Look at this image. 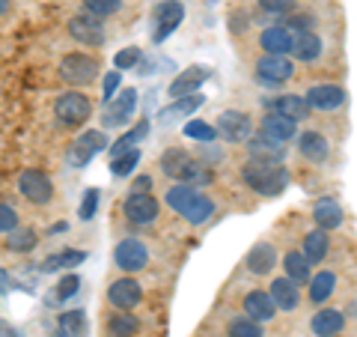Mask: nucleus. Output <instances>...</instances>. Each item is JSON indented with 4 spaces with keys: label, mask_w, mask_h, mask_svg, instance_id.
<instances>
[{
    "label": "nucleus",
    "mask_w": 357,
    "mask_h": 337,
    "mask_svg": "<svg viewBox=\"0 0 357 337\" xmlns=\"http://www.w3.org/2000/svg\"><path fill=\"white\" fill-rule=\"evenodd\" d=\"M167 203H170L173 212H178V215L188 218L191 224H206L211 215H215V203H211L206 194H199L197 188L182 185V182L167 191Z\"/></svg>",
    "instance_id": "f257e3e1"
},
{
    "label": "nucleus",
    "mask_w": 357,
    "mask_h": 337,
    "mask_svg": "<svg viewBox=\"0 0 357 337\" xmlns=\"http://www.w3.org/2000/svg\"><path fill=\"white\" fill-rule=\"evenodd\" d=\"M244 182H248L256 194H265V197H274V194H283V188L289 185V173L283 164H259V162H248L244 164Z\"/></svg>",
    "instance_id": "f03ea898"
},
{
    "label": "nucleus",
    "mask_w": 357,
    "mask_h": 337,
    "mask_svg": "<svg viewBox=\"0 0 357 337\" xmlns=\"http://www.w3.org/2000/svg\"><path fill=\"white\" fill-rule=\"evenodd\" d=\"M54 114L63 126H81L93 114V105L84 93H60L57 102H54Z\"/></svg>",
    "instance_id": "7ed1b4c3"
},
{
    "label": "nucleus",
    "mask_w": 357,
    "mask_h": 337,
    "mask_svg": "<svg viewBox=\"0 0 357 337\" xmlns=\"http://www.w3.org/2000/svg\"><path fill=\"white\" fill-rule=\"evenodd\" d=\"M215 131L229 143H244L248 138H253V122L248 114H241V110H223L218 117Z\"/></svg>",
    "instance_id": "20e7f679"
},
{
    "label": "nucleus",
    "mask_w": 357,
    "mask_h": 337,
    "mask_svg": "<svg viewBox=\"0 0 357 337\" xmlns=\"http://www.w3.org/2000/svg\"><path fill=\"white\" fill-rule=\"evenodd\" d=\"M98 75V63L89 54H69L60 63V78L69 84H89Z\"/></svg>",
    "instance_id": "39448f33"
},
{
    "label": "nucleus",
    "mask_w": 357,
    "mask_h": 337,
    "mask_svg": "<svg viewBox=\"0 0 357 337\" xmlns=\"http://www.w3.org/2000/svg\"><path fill=\"white\" fill-rule=\"evenodd\" d=\"M137 108V89H122L119 96H114L110 102H105V126L107 129H116V126H126L131 122V114Z\"/></svg>",
    "instance_id": "423d86ee"
},
{
    "label": "nucleus",
    "mask_w": 357,
    "mask_h": 337,
    "mask_svg": "<svg viewBox=\"0 0 357 337\" xmlns=\"http://www.w3.org/2000/svg\"><path fill=\"white\" fill-rule=\"evenodd\" d=\"M18 188L30 203H39V206L51 203V197H54V185H51V179L45 171H24L18 179Z\"/></svg>",
    "instance_id": "0eeeda50"
},
{
    "label": "nucleus",
    "mask_w": 357,
    "mask_h": 337,
    "mask_svg": "<svg viewBox=\"0 0 357 337\" xmlns=\"http://www.w3.org/2000/svg\"><path fill=\"white\" fill-rule=\"evenodd\" d=\"M102 150H107L105 131H84L81 138L72 143V150H69V164H72V167H84V164L93 162V155H98Z\"/></svg>",
    "instance_id": "6e6552de"
},
{
    "label": "nucleus",
    "mask_w": 357,
    "mask_h": 337,
    "mask_svg": "<svg viewBox=\"0 0 357 337\" xmlns=\"http://www.w3.org/2000/svg\"><path fill=\"white\" fill-rule=\"evenodd\" d=\"M295 75V66L289 57H277V54H265V57L256 63V78H259L262 84L268 87H277V84H283L289 81V78Z\"/></svg>",
    "instance_id": "1a4fd4ad"
},
{
    "label": "nucleus",
    "mask_w": 357,
    "mask_h": 337,
    "mask_svg": "<svg viewBox=\"0 0 357 337\" xmlns=\"http://www.w3.org/2000/svg\"><path fill=\"white\" fill-rule=\"evenodd\" d=\"M182 18H185V6L178 3V0H164V3H158V9H155L152 39L155 42H164L178 24H182Z\"/></svg>",
    "instance_id": "9d476101"
},
{
    "label": "nucleus",
    "mask_w": 357,
    "mask_h": 337,
    "mask_svg": "<svg viewBox=\"0 0 357 337\" xmlns=\"http://www.w3.org/2000/svg\"><path fill=\"white\" fill-rule=\"evenodd\" d=\"M114 260L122 272H140V268H146V263H149V251L140 239H122L114 251Z\"/></svg>",
    "instance_id": "9b49d317"
},
{
    "label": "nucleus",
    "mask_w": 357,
    "mask_h": 337,
    "mask_svg": "<svg viewBox=\"0 0 357 337\" xmlns=\"http://www.w3.org/2000/svg\"><path fill=\"white\" fill-rule=\"evenodd\" d=\"M69 36L75 42L86 45V48H96V45L105 42V27H102V21H98V18L81 13V15L69 18Z\"/></svg>",
    "instance_id": "f8f14e48"
},
{
    "label": "nucleus",
    "mask_w": 357,
    "mask_h": 337,
    "mask_svg": "<svg viewBox=\"0 0 357 337\" xmlns=\"http://www.w3.org/2000/svg\"><path fill=\"white\" fill-rule=\"evenodd\" d=\"M107 299H110V305H114L116 310H134L140 305V299H143V289H140V284L134 278H119V280L110 284Z\"/></svg>",
    "instance_id": "ddd939ff"
},
{
    "label": "nucleus",
    "mask_w": 357,
    "mask_h": 337,
    "mask_svg": "<svg viewBox=\"0 0 357 337\" xmlns=\"http://www.w3.org/2000/svg\"><path fill=\"white\" fill-rule=\"evenodd\" d=\"M126 215L131 224H152L158 218V200L146 191H131V197L126 200Z\"/></svg>",
    "instance_id": "4468645a"
},
{
    "label": "nucleus",
    "mask_w": 357,
    "mask_h": 337,
    "mask_svg": "<svg viewBox=\"0 0 357 337\" xmlns=\"http://www.w3.org/2000/svg\"><path fill=\"white\" fill-rule=\"evenodd\" d=\"M307 108H316V110H337L340 105H345V89L337 84H316L304 96Z\"/></svg>",
    "instance_id": "2eb2a0df"
},
{
    "label": "nucleus",
    "mask_w": 357,
    "mask_h": 337,
    "mask_svg": "<svg viewBox=\"0 0 357 337\" xmlns=\"http://www.w3.org/2000/svg\"><path fill=\"white\" fill-rule=\"evenodd\" d=\"M244 143H248L250 162H259V164H280L283 155H286V150L280 147V143L265 138V134H259V138H248Z\"/></svg>",
    "instance_id": "dca6fc26"
},
{
    "label": "nucleus",
    "mask_w": 357,
    "mask_h": 337,
    "mask_svg": "<svg viewBox=\"0 0 357 337\" xmlns=\"http://www.w3.org/2000/svg\"><path fill=\"white\" fill-rule=\"evenodd\" d=\"M208 75H211L208 66H191V69H185V72L170 84V96H173V99L191 96L197 87H203V84L208 81Z\"/></svg>",
    "instance_id": "f3484780"
},
{
    "label": "nucleus",
    "mask_w": 357,
    "mask_h": 337,
    "mask_svg": "<svg viewBox=\"0 0 357 337\" xmlns=\"http://www.w3.org/2000/svg\"><path fill=\"white\" fill-rule=\"evenodd\" d=\"M244 313H248V320H253V322H268V320H274L277 308H274L271 296L256 289V293L244 296Z\"/></svg>",
    "instance_id": "a211bd4d"
},
{
    "label": "nucleus",
    "mask_w": 357,
    "mask_h": 337,
    "mask_svg": "<svg viewBox=\"0 0 357 337\" xmlns=\"http://www.w3.org/2000/svg\"><path fill=\"white\" fill-rule=\"evenodd\" d=\"M295 131H298V126L283 114H265V120H262V134L265 138H271V141H277V143L292 141Z\"/></svg>",
    "instance_id": "6ab92c4d"
},
{
    "label": "nucleus",
    "mask_w": 357,
    "mask_h": 337,
    "mask_svg": "<svg viewBox=\"0 0 357 337\" xmlns=\"http://www.w3.org/2000/svg\"><path fill=\"white\" fill-rule=\"evenodd\" d=\"M312 218H316L319 230H333L342 224V206L331 197H321V200H316V206H312Z\"/></svg>",
    "instance_id": "aec40b11"
},
{
    "label": "nucleus",
    "mask_w": 357,
    "mask_h": 337,
    "mask_svg": "<svg viewBox=\"0 0 357 337\" xmlns=\"http://www.w3.org/2000/svg\"><path fill=\"white\" fill-rule=\"evenodd\" d=\"M298 150H301V155L304 159H310V162H316V164H321L328 159V152H331V147H328V141L321 138L319 131H304L298 138Z\"/></svg>",
    "instance_id": "412c9836"
},
{
    "label": "nucleus",
    "mask_w": 357,
    "mask_h": 337,
    "mask_svg": "<svg viewBox=\"0 0 357 337\" xmlns=\"http://www.w3.org/2000/svg\"><path fill=\"white\" fill-rule=\"evenodd\" d=\"M268 296H271L274 308H283V310H295L298 301H301L298 287H295L289 278H277L274 284H271V293H268Z\"/></svg>",
    "instance_id": "4be33fe9"
},
{
    "label": "nucleus",
    "mask_w": 357,
    "mask_h": 337,
    "mask_svg": "<svg viewBox=\"0 0 357 337\" xmlns=\"http://www.w3.org/2000/svg\"><path fill=\"white\" fill-rule=\"evenodd\" d=\"M274 263H277V251H274V245H268V242H259L248 254V268L253 275H268L274 268Z\"/></svg>",
    "instance_id": "5701e85b"
},
{
    "label": "nucleus",
    "mask_w": 357,
    "mask_h": 337,
    "mask_svg": "<svg viewBox=\"0 0 357 337\" xmlns=\"http://www.w3.org/2000/svg\"><path fill=\"white\" fill-rule=\"evenodd\" d=\"M289 51H292L298 60L310 63V60H316L321 54V39L312 30H304V33H298V36H292V48Z\"/></svg>",
    "instance_id": "b1692460"
},
{
    "label": "nucleus",
    "mask_w": 357,
    "mask_h": 337,
    "mask_svg": "<svg viewBox=\"0 0 357 337\" xmlns=\"http://www.w3.org/2000/svg\"><path fill=\"white\" fill-rule=\"evenodd\" d=\"M342 325H345V317L340 310H319L316 317H312V331H316V337H333V334H340L342 331Z\"/></svg>",
    "instance_id": "393cba45"
},
{
    "label": "nucleus",
    "mask_w": 357,
    "mask_h": 337,
    "mask_svg": "<svg viewBox=\"0 0 357 337\" xmlns=\"http://www.w3.org/2000/svg\"><path fill=\"white\" fill-rule=\"evenodd\" d=\"M211 171L203 164V162H197V159H188L185 167L178 171V182L182 185H191V188H199V185H208L211 182Z\"/></svg>",
    "instance_id": "a878e982"
},
{
    "label": "nucleus",
    "mask_w": 357,
    "mask_h": 337,
    "mask_svg": "<svg viewBox=\"0 0 357 337\" xmlns=\"http://www.w3.org/2000/svg\"><path fill=\"white\" fill-rule=\"evenodd\" d=\"M259 42L268 54H277V57H286V51L292 48V36L286 33V27H268L259 36Z\"/></svg>",
    "instance_id": "bb28decb"
},
{
    "label": "nucleus",
    "mask_w": 357,
    "mask_h": 337,
    "mask_svg": "<svg viewBox=\"0 0 357 337\" xmlns=\"http://www.w3.org/2000/svg\"><path fill=\"white\" fill-rule=\"evenodd\" d=\"M328 248H331V239L325 230H312L307 233L304 239V260L307 263H321L328 257Z\"/></svg>",
    "instance_id": "cd10ccee"
},
{
    "label": "nucleus",
    "mask_w": 357,
    "mask_h": 337,
    "mask_svg": "<svg viewBox=\"0 0 357 337\" xmlns=\"http://www.w3.org/2000/svg\"><path fill=\"white\" fill-rule=\"evenodd\" d=\"M206 99L203 96H197V93H191V96H182V99H176L173 105H167L161 114H158V120L161 122H170V120H176V117H188V114H194V110L203 105Z\"/></svg>",
    "instance_id": "c85d7f7f"
},
{
    "label": "nucleus",
    "mask_w": 357,
    "mask_h": 337,
    "mask_svg": "<svg viewBox=\"0 0 357 337\" xmlns=\"http://www.w3.org/2000/svg\"><path fill=\"white\" fill-rule=\"evenodd\" d=\"M57 337H86V317H84V310H66V313H60Z\"/></svg>",
    "instance_id": "c756f323"
},
{
    "label": "nucleus",
    "mask_w": 357,
    "mask_h": 337,
    "mask_svg": "<svg viewBox=\"0 0 357 337\" xmlns=\"http://www.w3.org/2000/svg\"><path fill=\"white\" fill-rule=\"evenodd\" d=\"M283 268H286V275H289V280H292L295 287L307 284V280L312 278L310 275V263L304 260V254H298V251H289L283 257Z\"/></svg>",
    "instance_id": "7c9ffc66"
},
{
    "label": "nucleus",
    "mask_w": 357,
    "mask_h": 337,
    "mask_svg": "<svg viewBox=\"0 0 357 337\" xmlns=\"http://www.w3.org/2000/svg\"><path fill=\"white\" fill-rule=\"evenodd\" d=\"M274 114H283V117H289L292 122H298V120H304L310 114V108L304 102V96H280L274 102Z\"/></svg>",
    "instance_id": "2f4dec72"
},
{
    "label": "nucleus",
    "mask_w": 357,
    "mask_h": 337,
    "mask_svg": "<svg viewBox=\"0 0 357 337\" xmlns=\"http://www.w3.org/2000/svg\"><path fill=\"white\" fill-rule=\"evenodd\" d=\"M140 329V322L134 313H114V317L107 320V331L110 337H134Z\"/></svg>",
    "instance_id": "473e14b6"
},
{
    "label": "nucleus",
    "mask_w": 357,
    "mask_h": 337,
    "mask_svg": "<svg viewBox=\"0 0 357 337\" xmlns=\"http://www.w3.org/2000/svg\"><path fill=\"white\" fill-rule=\"evenodd\" d=\"M333 287H337V278H333V272H319L316 278H310V299L316 301V305H321L325 299H331Z\"/></svg>",
    "instance_id": "72a5a7b5"
},
{
    "label": "nucleus",
    "mask_w": 357,
    "mask_h": 337,
    "mask_svg": "<svg viewBox=\"0 0 357 337\" xmlns=\"http://www.w3.org/2000/svg\"><path fill=\"white\" fill-rule=\"evenodd\" d=\"M86 260L84 251H60V254H51L48 260L42 263V272H57V268H69V266H81Z\"/></svg>",
    "instance_id": "f704fd0d"
},
{
    "label": "nucleus",
    "mask_w": 357,
    "mask_h": 337,
    "mask_svg": "<svg viewBox=\"0 0 357 337\" xmlns=\"http://www.w3.org/2000/svg\"><path fill=\"white\" fill-rule=\"evenodd\" d=\"M146 134H149V122H137V129H134V131H126V134H122V138L114 143V147H110V155H114V159H116V155H122V152L134 150V143L143 141V138H146Z\"/></svg>",
    "instance_id": "c9c22d12"
},
{
    "label": "nucleus",
    "mask_w": 357,
    "mask_h": 337,
    "mask_svg": "<svg viewBox=\"0 0 357 337\" xmlns=\"http://www.w3.org/2000/svg\"><path fill=\"white\" fill-rule=\"evenodd\" d=\"M6 248L9 251H15V254H24V251H33L36 248V233L33 230H13L9 233V239H6Z\"/></svg>",
    "instance_id": "e433bc0d"
},
{
    "label": "nucleus",
    "mask_w": 357,
    "mask_h": 337,
    "mask_svg": "<svg viewBox=\"0 0 357 337\" xmlns=\"http://www.w3.org/2000/svg\"><path fill=\"white\" fill-rule=\"evenodd\" d=\"M119 6H122V0H84L86 15H93V18L114 15V13H119Z\"/></svg>",
    "instance_id": "4c0bfd02"
},
{
    "label": "nucleus",
    "mask_w": 357,
    "mask_h": 337,
    "mask_svg": "<svg viewBox=\"0 0 357 337\" xmlns=\"http://www.w3.org/2000/svg\"><path fill=\"white\" fill-rule=\"evenodd\" d=\"M137 162H140V150L134 147V150H128V152L116 155L114 164H110V171H114V176H128L134 167H137Z\"/></svg>",
    "instance_id": "58836bf2"
},
{
    "label": "nucleus",
    "mask_w": 357,
    "mask_h": 337,
    "mask_svg": "<svg viewBox=\"0 0 357 337\" xmlns=\"http://www.w3.org/2000/svg\"><path fill=\"white\" fill-rule=\"evenodd\" d=\"M229 337H265V331H262L259 322L241 317V320H232L229 322Z\"/></svg>",
    "instance_id": "ea45409f"
},
{
    "label": "nucleus",
    "mask_w": 357,
    "mask_h": 337,
    "mask_svg": "<svg viewBox=\"0 0 357 337\" xmlns=\"http://www.w3.org/2000/svg\"><path fill=\"white\" fill-rule=\"evenodd\" d=\"M191 159L188 152H182V150H170V152H164L161 155V171L167 173V176H178V171L185 167V162Z\"/></svg>",
    "instance_id": "a19ab883"
},
{
    "label": "nucleus",
    "mask_w": 357,
    "mask_h": 337,
    "mask_svg": "<svg viewBox=\"0 0 357 337\" xmlns=\"http://www.w3.org/2000/svg\"><path fill=\"white\" fill-rule=\"evenodd\" d=\"M77 287H81V278L77 275H66L57 287H54V299L51 301H66V299H72L77 293Z\"/></svg>",
    "instance_id": "79ce46f5"
},
{
    "label": "nucleus",
    "mask_w": 357,
    "mask_h": 337,
    "mask_svg": "<svg viewBox=\"0 0 357 337\" xmlns=\"http://www.w3.org/2000/svg\"><path fill=\"white\" fill-rule=\"evenodd\" d=\"M185 134L188 138H194V141H215L218 138V131L215 126H208V122H199V120H191L185 126Z\"/></svg>",
    "instance_id": "37998d69"
},
{
    "label": "nucleus",
    "mask_w": 357,
    "mask_h": 337,
    "mask_svg": "<svg viewBox=\"0 0 357 337\" xmlns=\"http://www.w3.org/2000/svg\"><path fill=\"white\" fill-rule=\"evenodd\" d=\"M96 209H98V191L96 188H86L84 191V200H81V209H77V215L84 221H93L96 218Z\"/></svg>",
    "instance_id": "c03bdc74"
},
{
    "label": "nucleus",
    "mask_w": 357,
    "mask_h": 337,
    "mask_svg": "<svg viewBox=\"0 0 357 337\" xmlns=\"http://www.w3.org/2000/svg\"><path fill=\"white\" fill-rule=\"evenodd\" d=\"M18 227V212L13 206L0 203V233H13Z\"/></svg>",
    "instance_id": "a18cd8bd"
},
{
    "label": "nucleus",
    "mask_w": 357,
    "mask_h": 337,
    "mask_svg": "<svg viewBox=\"0 0 357 337\" xmlns=\"http://www.w3.org/2000/svg\"><path fill=\"white\" fill-rule=\"evenodd\" d=\"M137 60H140V48H122L119 54H116V72L119 69H131V66H137Z\"/></svg>",
    "instance_id": "49530a36"
},
{
    "label": "nucleus",
    "mask_w": 357,
    "mask_h": 337,
    "mask_svg": "<svg viewBox=\"0 0 357 337\" xmlns=\"http://www.w3.org/2000/svg\"><path fill=\"white\" fill-rule=\"evenodd\" d=\"M259 3H262L265 13H277V15H280V13H289V9L295 6V0H259Z\"/></svg>",
    "instance_id": "de8ad7c7"
},
{
    "label": "nucleus",
    "mask_w": 357,
    "mask_h": 337,
    "mask_svg": "<svg viewBox=\"0 0 357 337\" xmlns=\"http://www.w3.org/2000/svg\"><path fill=\"white\" fill-rule=\"evenodd\" d=\"M119 72L114 69V72H107V78H105V84H102V89H105V102H110V99L116 96V87H119Z\"/></svg>",
    "instance_id": "09e8293b"
},
{
    "label": "nucleus",
    "mask_w": 357,
    "mask_h": 337,
    "mask_svg": "<svg viewBox=\"0 0 357 337\" xmlns=\"http://www.w3.org/2000/svg\"><path fill=\"white\" fill-rule=\"evenodd\" d=\"M292 27H301V33H304V30L312 27V18L310 15H298V18H292Z\"/></svg>",
    "instance_id": "8fccbe9b"
},
{
    "label": "nucleus",
    "mask_w": 357,
    "mask_h": 337,
    "mask_svg": "<svg viewBox=\"0 0 357 337\" xmlns=\"http://www.w3.org/2000/svg\"><path fill=\"white\" fill-rule=\"evenodd\" d=\"M0 337H18V334H15V329H13V325L0 320Z\"/></svg>",
    "instance_id": "3c124183"
},
{
    "label": "nucleus",
    "mask_w": 357,
    "mask_h": 337,
    "mask_svg": "<svg viewBox=\"0 0 357 337\" xmlns=\"http://www.w3.org/2000/svg\"><path fill=\"white\" fill-rule=\"evenodd\" d=\"M9 284H13V280H9V275L3 272V268H0V293H6Z\"/></svg>",
    "instance_id": "603ef678"
},
{
    "label": "nucleus",
    "mask_w": 357,
    "mask_h": 337,
    "mask_svg": "<svg viewBox=\"0 0 357 337\" xmlns=\"http://www.w3.org/2000/svg\"><path fill=\"white\" fill-rule=\"evenodd\" d=\"M6 3H9V0H0V13H6Z\"/></svg>",
    "instance_id": "864d4df0"
}]
</instances>
